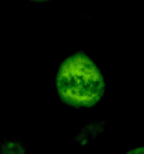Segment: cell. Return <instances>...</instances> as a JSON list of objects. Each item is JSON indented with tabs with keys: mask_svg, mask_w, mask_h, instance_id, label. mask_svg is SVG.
Here are the masks:
<instances>
[{
	"mask_svg": "<svg viewBox=\"0 0 144 154\" xmlns=\"http://www.w3.org/2000/svg\"><path fill=\"white\" fill-rule=\"evenodd\" d=\"M0 154H26V148L21 140H4L0 143Z\"/></svg>",
	"mask_w": 144,
	"mask_h": 154,
	"instance_id": "3957f363",
	"label": "cell"
},
{
	"mask_svg": "<svg viewBox=\"0 0 144 154\" xmlns=\"http://www.w3.org/2000/svg\"><path fill=\"white\" fill-rule=\"evenodd\" d=\"M57 93L62 102L75 108L95 106L106 90L104 77L86 54L75 53L62 63L56 78Z\"/></svg>",
	"mask_w": 144,
	"mask_h": 154,
	"instance_id": "6da1fadb",
	"label": "cell"
},
{
	"mask_svg": "<svg viewBox=\"0 0 144 154\" xmlns=\"http://www.w3.org/2000/svg\"><path fill=\"white\" fill-rule=\"evenodd\" d=\"M125 154H144V149L142 147H136L129 150Z\"/></svg>",
	"mask_w": 144,
	"mask_h": 154,
	"instance_id": "277c9868",
	"label": "cell"
},
{
	"mask_svg": "<svg viewBox=\"0 0 144 154\" xmlns=\"http://www.w3.org/2000/svg\"><path fill=\"white\" fill-rule=\"evenodd\" d=\"M104 129V124L102 122L87 124L81 129L74 138V141L80 146H87L98 138Z\"/></svg>",
	"mask_w": 144,
	"mask_h": 154,
	"instance_id": "7a4b0ae2",
	"label": "cell"
},
{
	"mask_svg": "<svg viewBox=\"0 0 144 154\" xmlns=\"http://www.w3.org/2000/svg\"><path fill=\"white\" fill-rule=\"evenodd\" d=\"M32 1H34V2H46V1H49V0H32Z\"/></svg>",
	"mask_w": 144,
	"mask_h": 154,
	"instance_id": "5b68a950",
	"label": "cell"
}]
</instances>
